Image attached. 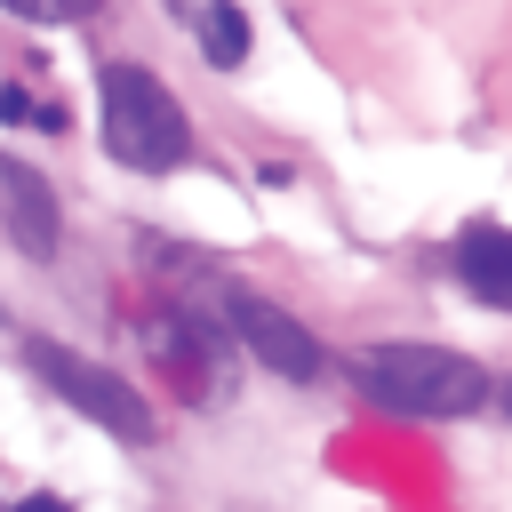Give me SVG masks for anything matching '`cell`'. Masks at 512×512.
<instances>
[{
	"instance_id": "3",
	"label": "cell",
	"mask_w": 512,
	"mask_h": 512,
	"mask_svg": "<svg viewBox=\"0 0 512 512\" xmlns=\"http://www.w3.org/2000/svg\"><path fill=\"white\" fill-rule=\"evenodd\" d=\"M24 368H32L64 408H80L88 424H104L112 440H128V448H144V440H152V408H144L112 368H96V360H80V352H64V344H48V336H32V344H24Z\"/></svg>"
},
{
	"instance_id": "1",
	"label": "cell",
	"mask_w": 512,
	"mask_h": 512,
	"mask_svg": "<svg viewBox=\"0 0 512 512\" xmlns=\"http://www.w3.org/2000/svg\"><path fill=\"white\" fill-rule=\"evenodd\" d=\"M352 384L384 416H472L488 400V368L448 344H360Z\"/></svg>"
},
{
	"instance_id": "5",
	"label": "cell",
	"mask_w": 512,
	"mask_h": 512,
	"mask_svg": "<svg viewBox=\"0 0 512 512\" xmlns=\"http://www.w3.org/2000/svg\"><path fill=\"white\" fill-rule=\"evenodd\" d=\"M0 216H8V232H16V248H24L32 264H48V256H56V192H48V176H40V168L0 160Z\"/></svg>"
},
{
	"instance_id": "6",
	"label": "cell",
	"mask_w": 512,
	"mask_h": 512,
	"mask_svg": "<svg viewBox=\"0 0 512 512\" xmlns=\"http://www.w3.org/2000/svg\"><path fill=\"white\" fill-rule=\"evenodd\" d=\"M456 280L480 304H504L512 312V232L504 224H464L456 232Z\"/></svg>"
},
{
	"instance_id": "8",
	"label": "cell",
	"mask_w": 512,
	"mask_h": 512,
	"mask_svg": "<svg viewBox=\"0 0 512 512\" xmlns=\"http://www.w3.org/2000/svg\"><path fill=\"white\" fill-rule=\"evenodd\" d=\"M0 8H16L32 24H80V16H96V0H0Z\"/></svg>"
},
{
	"instance_id": "9",
	"label": "cell",
	"mask_w": 512,
	"mask_h": 512,
	"mask_svg": "<svg viewBox=\"0 0 512 512\" xmlns=\"http://www.w3.org/2000/svg\"><path fill=\"white\" fill-rule=\"evenodd\" d=\"M0 120H40V112H32V96H24V88H0Z\"/></svg>"
},
{
	"instance_id": "10",
	"label": "cell",
	"mask_w": 512,
	"mask_h": 512,
	"mask_svg": "<svg viewBox=\"0 0 512 512\" xmlns=\"http://www.w3.org/2000/svg\"><path fill=\"white\" fill-rule=\"evenodd\" d=\"M8 512H64L56 496H24V504H8Z\"/></svg>"
},
{
	"instance_id": "4",
	"label": "cell",
	"mask_w": 512,
	"mask_h": 512,
	"mask_svg": "<svg viewBox=\"0 0 512 512\" xmlns=\"http://www.w3.org/2000/svg\"><path fill=\"white\" fill-rule=\"evenodd\" d=\"M232 336H240L272 376H288V384H312V376H320V344H312V328H304L296 312L248 296V288H232Z\"/></svg>"
},
{
	"instance_id": "7",
	"label": "cell",
	"mask_w": 512,
	"mask_h": 512,
	"mask_svg": "<svg viewBox=\"0 0 512 512\" xmlns=\"http://www.w3.org/2000/svg\"><path fill=\"white\" fill-rule=\"evenodd\" d=\"M192 24H200V56H208L216 72L248 64V16H240L232 0H200V8H192Z\"/></svg>"
},
{
	"instance_id": "2",
	"label": "cell",
	"mask_w": 512,
	"mask_h": 512,
	"mask_svg": "<svg viewBox=\"0 0 512 512\" xmlns=\"http://www.w3.org/2000/svg\"><path fill=\"white\" fill-rule=\"evenodd\" d=\"M96 88H104V144H112V160H128L136 176H168V168H184L192 128H184L176 96H168L144 64L112 56V64L96 72Z\"/></svg>"
},
{
	"instance_id": "11",
	"label": "cell",
	"mask_w": 512,
	"mask_h": 512,
	"mask_svg": "<svg viewBox=\"0 0 512 512\" xmlns=\"http://www.w3.org/2000/svg\"><path fill=\"white\" fill-rule=\"evenodd\" d=\"M496 400H504V416H512V384H504V392H496Z\"/></svg>"
}]
</instances>
